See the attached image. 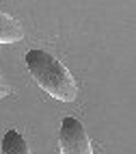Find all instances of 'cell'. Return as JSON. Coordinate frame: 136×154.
Returning a JSON list of instances; mask_svg holds the SVG:
<instances>
[{
  "label": "cell",
  "instance_id": "7a4b0ae2",
  "mask_svg": "<svg viewBox=\"0 0 136 154\" xmlns=\"http://www.w3.org/2000/svg\"><path fill=\"white\" fill-rule=\"evenodd\" d=\"M61 154H93L84 126L76 117H65L58 132Z\"/></svg>",
  "mask_w": 136,
  "mask_h": 154
},
{
  "label": "cell",
  "instance_id": "5b68a950",
  "mask_svg": "<svg viewBox=\"0 0 136 154\" xmlns=\"http://www.w3.org/2000/svg\"><path fill=\"white\" fill-rule=\"evenodd\" d=\"M9 94H11V89H9V85H4V80L0 78V98H4Z\"/></svg>",
  "mask_w": 136,
  "mask_h": 154
},
{
  "label": "cell",
  "instance_id": "277c9868",
  "mask_svg": "<svg viewBox=\"0 0 136 154\" xmlns=\"http://www.w3.org/2000/svg\"><path fill=\"white\" fill-rule=\"evenodd\" d=\"M0 152H2V154H30V150H28V146H26L24 137L19 135L17 130H9L7 135L2 137Z\"/></svg>",
  "mask_w": 136,
  "mask_h": 154
},
{
  "label": "cell",
  "instance_id": "3957f363",
  "mask_svg": "<svg viewBox=\"0 0 136 154\" xmlns=\"http://www.w3.org/2000/svg\"><path fill=\"white\" fill-rule=\"evenodd\" d=\"M22 37H24L22 24L11 15L0 13V44H13V42H19Z\"/></svg>",
  "mask_w": 136,
  "mask_h": 154
},
{
  "label": "cell",
  "instance_id": "6da1fadb",
  "mask_svg": "<svg viewBox=\"0 0 136 154\" xmlns=\"http://www.w3.org/2000/svg\"><path fill=\"white\" fill-rule=\"evenodd\" d=\"M26 65L28 72L37 80V85L48 91L52 98H56L61 102H74L78 96V85L74 76L67 72V67H63V63L52 57L46 50H30L26 54Z\"/></svg>",
  "mask_w": 136,
  "mask_h": 154
}]
</instances>
